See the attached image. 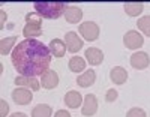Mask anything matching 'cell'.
<instances>
[{
  "label": "cell",
  "mask_w": 150,
  "mask_h": 117,
  "mask_svg": "<svg viewBox=\"0 0 150 117\" xmlns=\"http://www.w3.org/2000/svg\"><path fill=\"white\" fill-rule=\"evenodd\" d=\"M41 83H42V87H44V89H48V90L56 89V87L59 86V75H57V72H56V71H51V69L47 71V72L42 75Z\"/></svg>",
  "instance_id": "12"
},
{
  "label": "cell",
  "mask_w": 150,
  "mask_h": 117,
  "mask_svg": "<svg viewBox=\"0 0 150 117\" xmlns=\"http://www.w3.org/2000/svg\"><path fill=\"white\" fill-rule=\"evenodd\" d=\"M69 69L72 71V72H81V71H84L86 69V62H84V59L83 57H72L71 60H69Z\"/></svg>",
  "instance_id": "21"
},
{
  "label": "cell",
  "mask_w": 150,
  "mask_h": 117,
  "mask_svg": "<svg viewBox=\"0 0 150 117\" xmlns=\"http://www.w3.org/2000/svg\"><path fill=\"white\" fill-rule=\"evenodd\" d=\"M137 26H138V29H140L146 36L150 38V15L141 17L138 21H137Z\"/></svg>",
  "instance_id": "22"
},
{
  "label": "cell",
  "mask_w": 150,
  "mask_h": 117,
  "mask_svg": "<svg viewBox=\"0 0 150 117\" xmlns=\"http://www.w3.org/2000/svg\"><path fill=\"white\" fill-rule=\"evenodd\" d=\"M123 44L129 50H137V48L143 47L144 39H143L141 33H138L137 30H129L126 35L123 36Z\"/></svg>",
  "instance_id": "5"
},
{
  "label": "cell",
  "mask_w": 150,
  "mask_h": 117,
  "mask_svg": "<svg viewBox=\"0 0 150 117\" xmlns=\"http://www.w3.org/2000/svg\"><path fill=\"white\" fill-rule=\"evenodd\" d=\"M83 96L80 92L77 90H69V92L65 95V105H68L69 108H78L83 104Z\"/></svg>",
  "instance_id": "13"
},
{
  "label": "cell",
  "mask_w": 150,
  "mask_h": 117,
  "mask_svg": "<svg viewBox=\"0 0 150 117\" xmlns=\"http://www.w3.org/2000/svg\"><path fill=\"white\" fill-rule=\"evenodd\" d=\"M110 78H111V81L114 83V84H123L125 81L128 80V72L125 68L122 66H114L111 71H110Z\"/></svg>",
  "instance_id": "14"
},
{
  "label": "cell",
  "mask_w": 150,
  "mask_h": 117,
  "mask_svg": "<svg viewBox=\"0 0 150 117\" xmlns=\"http://www.w3.org/2000/svg\"><path fill=\"white\" fill-rule=\"evenodd\" d=\"M54 117H71V114L66 110H59V111H56Z\"/></svg>",
  "instance_id": "26"
},
{
  "label": "cell",
  "mask_w": 150,
  "mask_h": 117,
  "mask_svg": "<svg viewBox=\"0 0 150 117\" xmlns=\"http://www.w3.org/2000/svg\"><path fill=\"white\" fill-rule=\"evenodd\" d=\"M150 63V57L144 51H138V53H134L131 56V65L135 69H146Z\"/></svg>",
  "instance_id": "10"
},
{
  "label": "cell",
  "mask_w": 150,
  "mask_h": 117,
  "mask_svg": "<svg viewBox=\"0 0 150 117\" xmlns=\"http://www.w3.org/2000/svg\"><path fill=\"white\" fill-rule=\"evenodd\" d=\"M123 8H125V12H126L129 17H138L144 11V5L140 3V2H126Z\"/></svg>",
  "instance_id": "18"
},
{
  "label": "cell",
  "mask_w": 150,
  "mask_h": 117,
  "mask_svg": "<svg viewBox=\"0 0 150 117\" xmlns=\"http://www.w3.org/2000/svg\"><path fill=\"white\" fill-rule=\"evenodd\" d=\"M65 44L68 47V51H71V53H77V51H80L84 45L83 39L78 36V33H75V32H68L66 33Z\"/></svg>",
  "instance_id": "7"
},
{
  "label": "cell",
  "mask_w": 150,
  "mask_h": 117,
  "mask_svg": "<svg viewBox=\"0 0 150 117\" xmlns=\"http://www.w3.org/2000/svg\"><path fill=\"white\" fill-rule=\"evenodd\" d=\"M12 99H14V102L18 104V105H29L33 99V93H32L30 89L18 87L12 92Z\"/></svg>",
  "instance_id": "6"
},
{
  "label": "cell",
  "mask_w": 150,
  "mask_h": 117,
  "mask_svg": "<svg viewBox=\"0 0 150 117\" xmlns=\"http://www.w3.org/2000/svg\"><path fill=\"white\" fill-rule=\"evenodd\" d=\"M96 80V74L93 69H87L84 74H81L78 78H77V84L81 86V87H90Z\"/></svg>",
  "instance_id": "17"
},
{
  "label": "cell",
  "mask_w": 150,
  "mask_h": 117,
  "mask_svg": "<svg viewBox=\"0 0 150 117\" xmlns=\"http://www.w3.org/2000/svg\"><path fill=\"white\" fill-rule=\"evenodd\" d=\"M117 96H119L117 90H114V89H110L108 92H107V95H105V101H107V102H114V101L117 99Z\"/></svg>",
  "instance_id": "24"
},
{
  "label": "cell",
  "mask_w": 150,
  "mask_h": 117,
  "mask_svg": "<svg viewBox=\"0 0 150 117\" xmlns=\"http://www.w3.org/2000/svg\"><path fill=\"white\" fill-rule=\"evenodd\" d=\"M98 111V99L95 95H86L84 96V101H83V108H81V113L83 116H93L95 113Z\"/></svg>",
  "instance_id": "9"
},
{
  "label": "cell",
  "mask_w": 150,
  "mask_h": 117,
  "mask_svg": "<svg viewBox=\"0 0 150 117\" xmlns=\"http://www.w3.org/2000/svg\"><path fill=\"white\" fill-rule=\"evenodd\" d=\"M126 117H147V114H146V111L143 108L135 107V108H131L126 113Z\"/></svg>",
  "instance_id": "23"
},
{
  "label": "cell",
  "mask_w": 150,
  "mask_h": 117,
  "mask_svg": "<svg viewBox=\"0 0 150 117\" xmlns=\"http://www.w3.org/2000/svg\"><path fill=\"white\" fill-rule=\"evenodd\" d=\"M80 33L84 39L87 41H96L99 38V26L93 21H86L83 24H80Z\"/></svg>",
  "instance_id": "4"
},
{
  "label": "cell",
  "mask_w": 150,
  "mask_h": 117,
  "mask_svg": "<svg viewBox=\"0 0 150 117\" xmlns=\"http://www.w3.org/2000/svg\"><path fill=\"white\" fill-rule=\"evenodd\" d=\"M11 60L20 75L42 77L47 71H50L51 51L38 39H24L23 42L15 45Z\"/></svg>",
  "instance_id": "1"
},
{
  "label": "cell",
  "mask_w": 150,
  "mask_h": 117,
  "mask_svg": "<svg viewBox=\"0 0 150 117\" xmlns=\"http://www.w3.org/2000/svg\"><path fill=\"white\" fill-rule=\"evenodd\" d=\"M84 57L87 59V62H89L90 65H93V66H96V65H101L104 62V53L99 48H87L86 53H84Z\"/></svg>",
  "instance_id": "11"
},
{
  "label": "cell",
  "mask_w": 150,
  "mask_h": 117,
  "mask_svg": "<svg viewBox=\"0 0 150 117\" xmlns=\"http://www.w3.org/2000/svg\"><path fill=\"white\" fill-rule=\"evenodd\" d=\"M65 18L69 24H77L81 18H83V11L78 6H68L66 12H65Z\"/></svg>",
  "instance_id": "15"
},
{
  "label": "cell",
  "mask_w": 150,
  "mask_h": 117,
  "mask_svg": "<svg viewBox=\"0 0 150 117\" xmlns=\"http://www.w3.org/2000/svg\"><path fill=\"white\" fill-rule=\"evenodd\" d=\"M66 50H68V47L62 39H53V41L50 42V51L54 54V57H63Z\"/></svg>",
  "instance_id": "16"
},
{
  "label": "cell",
  "mask_w": 150,
  "mask_h": 117,
  "mask_svg": "<svg viewBox=\"0 0 150 117\" xmlns=\"http://www.w3.org/2000/svg\"><path fill=\"white\" fill-rule=\"evenodd\" d=\"M51 107L47 105V104H39L32 110V117H51Z\"/></svg>",
  "instance_id": "19"
},
{
  "label": "cell",
  "mask_w": 150,
  "mask_h": 117,
  "mask_svg": "<svg viewBox=\"0 0 150 117\" xmlns=\"http://www.w3.org/2000/svg\"><path fill=\"white\" fill-rule=\"evenodd\" d=\"M11 117H27V114H24V113H14Z\"/></svg>",
  "instance_id": "28"
},
{
  "label": "cell",
  "mask_w": 150,
  "mask_h": 117,
  "mask_svg": "<svg viewBox=\"0 0 150 117\" xmlns=\"http://www.w3.org/2000/svg\"><path fill=\"white\" fill-rule=\"evenodd\" d=\"M5 20H6V14L2 11V21H0V27L3 29V26H5Z\"/></svg>",
  "instance_id": "27"
},
{
  "label": "cell",
  "mask_w": 150,
  "mask_h": 117,
  "mask_svg": "<svg viewBox=\"0 0 150 117\" xmlns=\"http://www.w3.org/2000/svg\"><path fill=\"white\" fill-rule=\"evenodd\" d=\"M26 26L23 27V35L26 39H33L42 35V17L38 12H30L26 15Z\"/></svg>",
  "instance_id": "3"
},
{
  "label": "cell",
  "mask_w": 150,
  "mask_h": 117,
  "mask_svg": "<svg viewBox=\"0 0 150 117\" xmlns=\"http://www.w3.org/2000/svg\"><path fill=\"white\" fill-rule=\"evenodd\" d=\"M0 117H6L8 111H9V105H8V102L5 99H0Z\"/></svg>",
  "instance_id": "25"
},
{
  "label": "cell",
  "mask_w": 150,
  "mask_h": 117,
  "mask_svg": "<svg viewBox=\"0 0 150 117\" xmlns=\"http://www.w3.org/2000/svg\"><path fill=\"white\" fill-rule=\"evenodd\" d=\"M33 8H35V12H38L41 17L48 18V20L59 18L68 9L65 2H35Z\"/></svg>",
  "instance_id": "2"
},
{
  "label": "cell",
  "mask_w": 150,
  "mask_h": 117,
  "mask_svg": "<svg viewBox=\"0 0 150 117\" xmlns=\"http://www.w3.org/2000/svg\"><path fill=\"white\" fill-rule=\"evenodd\" d=\"M14 83L20 87H26V89H30L32 92H36V90H39L41 87V83L36 80L35 77H24V75H18Z\"/></svg>",
  "instance_id": "8"
},
{
  "label": "cell",
  "mask_w": 150,
  "mask_h": 117,
  "mask_svg": "<svg viewBox=\"0 0 150 117\" xmlns=\"http://www.w3.org/2000/svg\"><path fill=\"white\" fill-rule=\"evenodd\" d=\"M15 42H17V36H11V38L2 39V41H0V54H2V56L9 54L12 45H14Z\"/></svg>",
  "instance_id": "20"
}]
</instances>
